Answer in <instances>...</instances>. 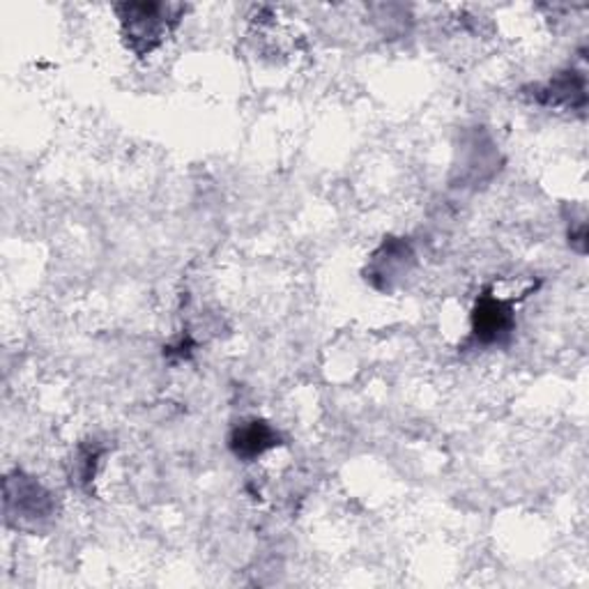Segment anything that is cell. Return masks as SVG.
<instances>
[{"mask_svg": "<svg viewBox=\"0 0 589 589\" xmlns=\"http://www.w3.org/2000/svg\"><path fill=\"white\" fill-rule=\"evenodd\" d=\"M123 14V28L129 42V49L139 56L152 54L160 44L166 39L171 26L177 21L180 8L177 5H157V3H141V5H125Z\"/></svg>", "mask_w": 589, "mask_h": 589, "instance_id": "1", "label": "cell"}, {"mask_svg": "<svg viewBox=\"0 0 589 589\" xmlns=\"http://www.w3.org/2000/svg\"><path fill=\"white\" fill-rule=\"evenodd\" d=\"M5 513L16 528L39 526L54 516L51 493L24 472H16L5 482Z\"/></svg>", "mask_w": 589, "mask_h": 589, "instance_id": "2", "label": "cell"}, {"mask_svg": "<svg viewBox=\"0 0 589 589\" xmlns=\"http://www.w3.org/2000/svg\"><path fill=\"white\" fill-rule=\"evenodd\" d=\"M513 330V309L495 294H482L472 313V332L482 344H500Z\"/></svg>", "mask_w": 589, "mask_h": 589, "instance_id": "3", "label": "cell"}, {"mask_svg": "<svg viewBox=\"0 0 589 589\" xmlns=\"http://www.w3.org/2000/svg\"><path fill=\"white\" fill-rule=\"evenodd\" d=\"M277 440H279V436H277L275 428L265 421L254 419V421H246L233 430L231 449L238 459L252 461V459H258L261 454H265L267 449L277 447Z\"/></svg>", "mask_w": 589, "mask_h": 589, "instance_id": "4", "label": "cell"}, {"mask_svg": "<svg viewBox=\"0 0 589 589\" xmlns=\"http://www.w3.org/2000/svg\"><path fill=\"white\" fill-rule=\"evenodd\" d=\"M411 263H413V252H411V246H407V242L388 240L380 246V252L373 256L369 277L382 279L384 288H392V281L399 279L403 272H407V265Z\"/></svg>", "mask_w": 589, "mask_h": 589, "instance_id": "5", "label": "cell"}, {"mask_svg": "<svg viewBox=\"0 0 589 589\" xmlns=\"http://www.w3.org/2000/svg\"><path fill=\"white\" fill-rule=\"evenodd\" d=\"M536 100L548 106H582L585 104V79L578 72H562L551 83L536 90Z\"/></svg>", "mask_w": 589, "mask_h": 589, "instance_id": "6", "label": "cell"}]
</instances>
